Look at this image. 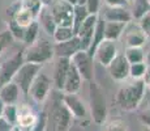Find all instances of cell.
Returning <instances> with one entry per match:
<instances>
[{
    "instance_id": "6da1fadb",
    "label": "cell",
    "mask_w": 150,
    "mask_h": 131,
    "mask_svg": "<svg viewBox=\"0 0 150 131\" xmlns=\"http://www.w3.org/2000/svg\"><path fill=\"white\" fill-rule=\"evenodd\" d=\"M146 93V84L144 79H133L125 83L116 93V104L125 112H133L142 102Z\"/></svg>"
},
{
    "instance_id": "7a4b0ae2",
    "label": "cell",
    "mask_w": 150,
    "mask_h": 131,
    "mask_svg": "<svg viewBox=\"0 0 150 131\" xmlns=\"http://www.w3.org/2000/svg\"><path fill=\"white\" fill-rule=\"evenodd\" d=\"M89 83V101H90V112L91 118L94 123L103 125L107 119V102L103 94V91L94 80L88 81Z\"/></svg>"
},
{
    "instance_id": "3957f363",
    "label": "cell",
    "mask_w": 150,
    "mask_h": 131,
    "mask_svg": "<svg viewBox=\"0 0 150 131\" xmlns=\"http://www.w3.org/2000/svg\"><path fill=\"white\" fill-rule=\"evenodd\" d=\"M54 45L47 39L38 38L34 43L26 46L24 50V60L37 64H45L46 62L52 59L54 57Z\"/></svg>"
},
{
    "instance_id": "277c9868",
    "label": "cell",
    "mask_w": 150,
    "mask_h": 131,
    "mask_svg": "<svg viewBox=\"0 0 150 131\" xmlns=\"http://www.w3.org/2000/svg\"><path fill=\"white\" fill-rule=\"evenodd\" d=\"M42 64H37V63L24 62L22 66L18 68V71L16 72L12 81H14L18 85L21 93H24L25 96H29L31 84H33L37 75L42 71Z\"/></svg>"
},
{
    "instance_id": "5b68a950",
    "label": "cell",
    "mask_w": 150,
    "mask_h": 131,
    "mask_svg": "<svg viewBox=\"0 0 150 131\" xmlns=\"http://www.w3.org/2000/svg\"><path fill=\"white\" fill-rule=\"evenodd\" d=\"M73 115L69 113L63 101L54 105L51 115H48V130L50 131H69Z\"/></svg>"
},
{
    "instance_id": "8992f818",
    "label": "cell",
    "mask_w": 150,
    "mask_h": 131,
    "mask_svg": "<svg viewBox=\"0 0 150 131\" xmlns=\"http://www.w3.org/2000/svg\"><path fill=\"white\" fill-rule=\"evenodd\" d=\"M50 11L52 13L57 26H73V7L65 0H54L50 5Z\"/></svg>"
},
{
    "instance_id": "52a82bcc",
    "label": "cell",
    "mask_w": 150,
    "mask_h": 131,
    "mask_svg": "<svg viewBox=\"0 0 150 131\" xmlns=\"http://www.w3.org/2000/svg\"><path fill=\"white\" fill-rule=\"evenodd\" d=\"M72 64L77 68L83 81H90L94 77V59L88 54V51L80 50L71 58Z\"/></svg>"
},
{
    "instance_id": "ba28073f",
    "label": "cell",
    "mask_w": 150,
    "mask_h": 131,
    "mask_svg": "<svg viewBox=\"0 0 150 131\" xmlns=\"http://www.w3.org/2000/svg\"><path fill=\"white\" fill-rule=\"evenodd\" d=\"M120 38L123 39V43L125 45V47H142L145 45L146 39H148V36L140 28V25L133 24L131 21L125 25Z\"/></svg>"
},
{
    "instance_id": "9c48e42d",
    "label": "cell",
    "mask_w": 150,
    "mask_h": 131,
    "mask_svg": "<svg viewBox=\"0 0 150 131\" xmlns=\"http://www.w3.org/2000/svg\"><path fill=\"white\" fill-rule=\"evenodd\" d=\"M24 62V51H18L0 66V87L13 80L16 72Z\"/></svg>"
},
{
    "instance_id": "30bf717a",
    "label": "cell",
    "mask_w": 150,
    "mask_h": 131,
    "mask_svg": "<svg viewBox=\"0 0 150 131\" xmlns=\"http://www.w3.org/2000/svg\"><path fill=\"white\" fill-rule=\"evenodd\" d=\"M51 79L47 76L43 72H39L38 75L34 79L33 84L30 87V91H29V94L31 96L35 102L42 104L46 101V98L48 97V93H50L51 89Z\"/></svg>"
},
{
    "instance_id": "8fae6325",
    "label": "cell",
    "mask_w": 150,
    "mask_h": 131,
    "mask_svg": "<svg viewBox=\"0 0 150 131\" xmlns=\"http://www.w3.org/2000/svg\"><path fill=\"white\" fill-rule=\"evenodd\" d=\"M99 14H89L83 22L81 24V26L79 28L76 36L80 38V43H81V50L88 51L89 46H90L91 42V37H93L94 29H96L97 25V20Z\"/></svg>"
},
{
    "instance_id": "7c38bea8",
    "label": "cell",
    "mask_w": 150,
    "mask_h": 131,
    "mask_svg": "<svg viewBox=\"0 0 150 131\" xmlns=\"http://www.w3.org/2000/svg\"><path fill=\"white\" fill-rule=\"evenodd\" d=\"M129 67H131V63L127 60L124 54H117L114 60L107 66V69L110 76L114 80L125 81L129 77Z\"/></svg>"
},
{
    "instance_id": "4fadbf2b",
    "label": "cell",
    "mask_w": 150,
    "mask_h": 131,
    "mask_svg": "<svg viewBox=\"0 0 150 131\" xmlns=\"http://www.w3.org/2000/svg\"><path fill=\"white\" fill-rule=\"evenodd\" d=\"M117 54H119V51H117L116 41L103 39L102 43L98 46L94 59H97L98 63H100L103 67H107Z\"/></svg>"
},
{
    "instance_id": "5bb4252c",
    "label": "cell",
    "mask_w": 150,
    "mask_h": 131,
    "mask_svg": "<svg viewBox=\"0 0 150 131\" xmlns=\"http://www.w3.org/2000/svg\"><path fill=\"white\" fill-rule=\"evenodd\" d=\"M80 50H81V43H80V38L77 36H73L71 39L65 41V42L54 45V54L57 58H69L71 59Z\"/></svg>"
},
{
    "instance_id": "9a60e30c",
    "label": "cell",
    "mask_w": 150,
    "mask_h": 131,
    "mask_svg": "<svg viewBox=\"0 0 150 131\" xmlns=\"http://www.w3.org/2000/svg\"><path fill=\"white\" fill-rule=\"evenodd\" d=\"M102 17L105 21H115L123 22V24H128L133 20L131 11L127 9V7H107L106 5Z\"/></svg>"
},
{
    "instance_id": "2e32d148",
    "label": "cell",
    "mask_w": 150,
    "mask_h": 131,
    "mask_svg": "<svg viewBox=\"0 0 150 131\" xmlns=\"http://www.w3.org/2000/svg\"><path fill=\"white\" fill-rule=\"evenodd\" d=\"M69 66H71V59L69 58H57L56 63H55L54 68V77H52V84L57 91H62L64 88V81L67 77Z\"/></svg>"
},
{
    "instance_id": "e0dca14e",
    "label": "cell",
    "mask_w": 150,
    "mask_h": 131,
    "mask_svg": "<svg viewBox=\"0 0 150 131\" xmlns=\"http://www.w3.org/2000/svg\"><path fill=\"white\" fill-rule=\"evenodd\" d=\"M82 81L83 80H82L81 75L79 74L77 68L72 64V62H71L67 77H65V81H64L63 93H65V94H77L82 87Z\"/></svg>"
},
{
    "instance_id": "ac0fdd59",
    "label": "cell",
    "mask_w": 150,
    "mask_h": 131,
    "mask_svg": "<svg viewBox=\"0 0 150 131\" xmlns=\"http://www.w3.org/2000/svg\"><path fill=\"white\" fill-rule=\"evenodd\" d=\"M62 101L74 118L86 117V106L83 104V101L77 94H65L64 93L62 97Z\"/></svg>"
},
{
    "instance_id": "d6986e66",
    "label": "cell",
    "mask_w": 150,
    "mask_h": 131,
    "mask_svg": "<svg viewBox=\"0 0 150 131\" xmlns=\"http://www.w3.org/2000/svg\"><path fill=\"white\" fill-rule=\"evenodd\" d=\"M17 109H18V113H17L16 126L30 131V129L33 127V125L35 123V121H37V114L28 105H20V106H17Z\"/></svg>"
},
{
    "instance_id": "ffe728a7",
    "label": "cell",
    "mask_w": 150,
    "mask_h": 131,
    "mask_svg": "<svg viewBox=\"0 0 150 131\" xmlns=\"http://www.w3.org/2000/svg\"><path fill=\"white\" fill-rule=\"evenodd\" d=\"M37 21H38L39 26H41L47 34H50V36H52L55 29H56V26H57L48 5H42L41 11H39L38 16H37Z\"/></svg>"
},
{
    "instance_id": "44dd1931",
    "label": "cell",
    "mask_w": 150,
    "mask_h": 131,
    "mask_svg": "<svg viewBox=\"0 0 150 131\" xmlns=\"http://www.w3.org/2000/svg\"><path fill=\"white\" fill-rule=\"evenodd\" d=\"M20 88L14 81H9V83L4 84L0 87V100L5 105H12L16 104L20 98Z\"/></svg>"
},
{
    "instance_id": "7402d4cb",
    "label": "cell",
    "mask_w": 150,
    "mask_h": 131,
    "mask_svg": "<svg viewBox=\"0 0 150 131\" xmlns=\"http://www.w3.org/2000/svg\"><path fill=\"white\" fill-rule=\"evenodd\" d=\"M103 39H105V20H103L102 16H98L96 29H94L93 37H91L90 46H89V49H88V54L90 55L93 59H94V55H96L98 46L102 43Z\"/></svg>"
},
{
    "instance_id": "603a6c76",
    "label": "cell",
    "mask_w": 150,
    "mask_h": 131,
    "mask_svg": "<svg viewBox=\"0 0 150 131\" xmlns=\"http://www.w3.org/2000/svg\"><path fill=\"white\" fill-rule=\"evenodd\" d=\"M12 19L17 22V25H20L21 28H26L34 20H37L34 13L31 12L28 7H24V5H20V7L17 8L16 12L12 14Z\"/></svg>"
},
{
    "instance_id": "cb8c5ba5",
    "label": "cell",
    "mask_w": 150,
    "mask_h": 131,
    "mask_svg": "<svg viewBox=\"0 0 150 131\" xmlns=\"http://www.w3.org/2000/svg\"><path fill=\"white\" fill-rule=\"evenodd\" d=\"M127 24L115 21H105V39L117 41L122 37L123 30Z\"/></svg>"
},
{
    "instance_id": "d4e9b609",
    "label": "cell",
    "mask_w": 150,
    "mask_h": 131,
    "mask_svg": "<svg viewBox=\"0 0 150 131\" xmlns=\"http://www.w3.org/2000/svg\"><path fill=\"white\" fill-rule=\"evenodd\" d=\"M148 12H150L149 0H132V17L133 20H141Z\"/></svg>"
},
{
    "instance_id": "484cf974",
    "label": "cell",
    "mask_w": 150,
    "mask_h": 131,
    "mask_svg": "<svg viewBox=\"0 0 150 131\" xmlns=\"http://www.w3.org/2000/svg\"><path fill=\"white\" fill-rule=\"evenodd\" d=\"M39 24L37 20H34L29 26L25 28V33H24V38H22V42L25 43V46H29L31 43H34L39 37Z\"/></svg>"
},
{
    "instance_id": "4316f807",
    "label": "cell",
    "mask_w": 150,
    "mask_h": 131,
    "mask_svg": "<svg viewBox=\"0 0 150 131\" xmlns=\"http://www.w3.org/2000/svg\"><path fill=\"white\" fill-rule=\"evenodd\" d=\"M124 57L127 58V60H128L131 64L145 62V52H144L142 47H125V50H124Z\"/></svg>"
},
{
    "instance_id": "83f0119b",
    "label": "cell",
    "mask_w": 150,
    "mask_h": 131,
    "mask_svg": "<svg viewBox=\"0 0 150 131\" xmlns=\"http://www.w3.org/2000/svg\"><path fill=\"white\" fill-rule=\"evenodd\" d=\"M73 36H76V34L73 31V28H71V26H56L52 34V38L55 43H60L71 39Z\"/></svg>"
},
{
    "instance_id": "f1b7e54d",
    "label": "cell",
    "mask_w": 150,
    "mask_h": 131,
    "mask_svg": "<svg viewBox=\"0 0 150 131\" xmlns=\"http://www.w3.org/2000/svg\"><path fill=\"white\" fill-rule=\"evenodd\" d=\"M89 16V12L86 11L85 5H74L73 7V31L74 34L77 33L79 28L81 26V24L83 22V20Z\"/></svg>"
},
{
    "instance_id": "f546056e",
    "label": "cell",
    "mask_w": 150,
    "mask_h": 131,
    "mask_svg": "<svg viewBox=\"0 0 150 131\" xmlns=\"http://www.w3.org/2000/svg\"><path fill=\"white\" fill-rule=\"evenodd\" d=\"M146 74V63L140 62V63H133L129 67V77L132 79H144Z\"/></svg>"
},
{
    "instance_id": "4dcf8cb0",
    "label": "cell",
    "mask_w": 150,
    "mask_h": 131,
    "mask_svg": "<svg viewBox=\"0 0 150 131\" xmlns=\"http://www.w3.org/2000/svg\"><path fill=\"white\" fill-rule=\"evenodd\" d=\"M47 127H48V115L46 112H41L37 115V121L30 129V131H46Z\"/></svg>"
},
{
    "instance_id": "1f68e13d",
    "label": "cell",
    "mask_w": 150,
    "mask_h": 131,
    "mask_svg": "<svg viewBox=\"0 0 150 131\" xmlns=\"http://www.w3.org/2000/svg\"><path fill=\"white\" fill-rule=\"evenodd\" d=\"M13 36L9 31V29H5V30L0 31V54H3L13 42Z\"/></svg>"
},
{
    "instance_id": "d6a6232c",
    "label": "cell",
    "mask_w": 150,
    "mask_h": 131,
    "mask_svg": "<svg viewBox=\"0 0 150 131\" xmlns=\"http://www.w3.org/2000/svg\"><path fill=\"white\" fill-rule=\"evenodd\" d=\"M17 113H18V109H17L16 104L5 105L4 112H3V117L7 119L8 122H11L12 125H16L17 123Z\"/></svg>"
},
{
    "instance_id": "836d02e7",
    "label": "cell",
    "mask_w": 150,
    "mask_h": 131,
    "mask_svg": "<svg viewBox=\"0 0 150 131\" xmlns=\"http://www.w3.org/2000/svg\"><path fill=\"white\" fill-rule=\"evenodd\" d=\"M8 29H9V31L12 33L14 39H21L22 41V38H24V33H25V28H21L20 25H17V22L14 21L12 17H11L9 24H8Z\"/></svg>"
},
{
    "instance_id": "e575fe53",
    "label": "cell",
    "mask_w": 150,
    "mask_h": 131,
    "mask_svg": "<svg viewBox=\"0 0 150 131\" xmlns=\"http://www.w3.org/2000/svg\"><path fill=\"white\" fill-rule=\"evenodd\" d=\"M100 3H102V0H86L85 7L89 14H99Z\"/></svg>"
},
{
    "instance_id": "d590c367",
    "label": "cell",
    "mask_w": 150,
    "mask_h": 131,
    "mask_svg": "<svg viewBox=\"0 0 150 131\" xmlns=\"http://www.w3.org/2000/svg\"><path fill=\"white\" fill-rule=\"evenodd\" d=\"M106 131H128V129H127L125 123H124L123 121H120V119H114V121H111L107 125Z\"/></svg>"
},
{
    "instance_id": "8d00e7d4",
    "label": "cell",
    "mask_w": 150,
    "mask_h": 131,
    "mask_svg": "<svg viewBox=\"0 0 150 131\" xmlns=\"http://www.w3.org/2000/svg\"><path fill=\"white\" fill-rule=\"evenodd\" d=\"M138 25H140V28L142 29V30L145 31V34L148 36L150 33V12L146 13L141 20H138Z\"/></svg>"
},
{
    "instance_id": "74e56055",
    "label": "cell",
    "mask_w": 150,
    "mask_h": 131,
    "mask_svg": "<svg viewBox=\"0 0 150 131\" xmlns=\"http://www.w3.org/2000/svg\"><path fill=\"white\" fill-rule=\"evenodd\" d=\"M138 119H140V122L144 126H146V129H150V107L142 110L138 114Z\"/></svg>"
},
{
    "instance_id": "f35d334b",
    "label": "cell",
    "mask_w": 150,
    "mask_h": 131,
    "mask_svg": "<svg viewBox=\"0 0 150 131\" xmlns=\"http://www.w3.org/2000/svg\"><path fill=\"white\" fill-rule=\"evenodd\" d=\"M107 7H127L128 0H103Z\"/></svg>"
},
{
    "instance_id": "ab89813d",
    "label": "cell",
    "mask_w": 150,
    "mask_h": 131,
    "mask_svg": "<svg viewBox=\"0 0 150 131\" xmlns=\"http://www.w3.org/2000/svg\"><path fill=\"white\" fill-rule=\"evenodd\" d=\"M14 126L16 125H12L11 122H8L4 117H0V131H12Z\"/></svg>"
},
{
    "instance_id": "60d3db41",
    "label": "cell",
    "mask_w": 150,
    "mask_h": 131,
    "mask_svg": "<svg viewBox=\"0 0 150 131\" xmlns=\"http://www.w3.org/2000/svg\"><path fill=\"white\" fill-rule=\"evenodd\" d=\"M4 107H5V104L0 100V117H3V112H4Z\"/></svg>"
},
{
    "instance_id": "b9f144b4",
    "label": "cell",
    "mask_w": 150,
    "mask_h": 131,
    "mask_svg": "<svg viewBox=\"0 0 150 131\" xmlns=\"http://www.w3.org/2000/svg\"><path fill=\"white\" fill-rule=\"evenodd\" d=\"M145 97L148 98V101H149V104H150V89L146 88V93H145Z\"/></svg>"
},
{
    "instance_id": "7bdbcfd3",
    "label": "cell",
    "mask_w": 150,
    "mask_h": 131,
    "mask_svg": "<svg viewBox=\"0 0 150 131\" xmlns=\"http://www.w3.org/2000/svg\"><path fill=\"white\" fill-rule=\"evenodd\" d=\"M67 3H69V4L72 5H77V0H65Z\"/></svg>"
},
{
    "instance_id": "ee69618b",
    "label": "cell",
    "mask_w": 150,
    "mask_h": 131,
    "mask_svg": "<svg viewBox=\"0 0 150 131\" xmlns=\"http://www.w3.org/2000/svg\"><path fill=\"white\" fill-rule=\"evenodd\" d=\"M12 131H28V130H24V129H21V127H18V126H14Z\"/></svg>"
},
{
    "instance_id": "f6af8a7d",
    "label": "cell",
    "mask_w": 150,
    "mask_h": 131,
    "mask_svg": "<svg viewBox=\"0 0 150 131\" xmlns=\"http://www.w3.org/2000/svg\"><path fill=\"white\" fill-rule=\"evenodd\" d=\"M144 131H150V129H145V130H144Z\"/></svg>"
},
{
    "instance_id": "bcb514c9",
    "label": "cell",
    "mask_w": 150,
    "mask_h": 131,
    "mask_svg": "<svg viewBox=\"0 0 150 131\" xmlns=\"http://www.w3.org/2000/svg\"><path fill=\"white\" fill-rule=\"evenodd\" d=\"M148 37H149V38H150V33H149V34H148Z\"/></svg>"
},
{
    "instance_id": "7dc6e473",
    "label": "cell",
    "mask_w": 150,
    "mask_h": 131,
    "mask_svg": "<svg viewBox=\"0 0 150 131\" xmlns=\"http://www.w3.org/2000/svg\"><path fill=\"white\" fill-rule=\"evenodd\" d=\"M46 131H50V130H48V127H47V130H46Z\"/></svg>"
},
{
    "instance_id": "c3c4849f",
    "label": "cell",
    "mask_w": 150,
    "mask_h": 131,
    "mask_svg": "<svg viewBox=\"0 0 150 131\" xmlns=\"http://www.w3.org/2000/svg\"><path fill=\"white\" fill-rule=\"evenodd\" d=\"M149 3H150V0H149Z\"/></svg>"
}]
</instances>
